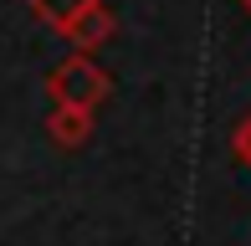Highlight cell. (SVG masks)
Masks as SVG:
<instances>
[{
  "mask_svg": "<svg viewBox=\"0 0 251 246\" xmlns=\"http://www.w3.org/2000/svg\"><path fill=\"white\" fill-rule=\"evenodd\" d=\"M93 123H98V108H72V103H51L47 113V139L56 149H82L93 139Z\"/></svg>",
  "mask_w": 251,
  "mask_h": 246,
  "instance_id": "7a4b0ae2",
  "label": "cell"
},
{
  "mask_svg": "<svg viewBox=\"0 0 251 246\" xmlns=\"http://www.w3.org/2000/svg\"><path fill=\"white\" fill-rule=\"evenodd\" d=\"M26 5H31V16H36L41 26H51L56 36H62V31L72 26V21L93 5V0H26Z\"/></svg>",
  "mask_w": 251,
  "mask_h": 246,
  "instance_id": "277c9868",
  "label": "cell"
},
{
  "mask_svg": "<svg viewBox=\"0 0 251 246\" xmlns=\"http://www.w3.org/2000/svg\"><path fill=\"white\" fill-rule=\"evenodd\" d=\"M113 31H118V16H113L102 0H93V5H87L82 16L62 31V36L72 41V51H98V47H108V41H113Z\"/></svg>",
  "mask_w": 251,
  "mask_h": 246,
  "instance_id": "3957f363",
  "label": "cell"
},
{
  "mask_svg": "<svg viewBox=\"0 0 251 246\" xmlns=\"http://www.w3.org/2000/svg\"><path fill=\"white\" fill-rule=\"evenodd\" d=\"M241 10H246V16H251V0H241Z\"/></svg>",
  "mask_w": 251,
  "mask_h": 246,
  "instance_id": "8992f818",
  "label": "cell"
},
{
  "mask_svg": "<svg viewBox=\"0 0 251 246\" xmlns=\"http://www.w3.org/2000/svg\"><path fill=\"white\" fill-rule=\"evenodd\" d=\"M51 103H72V108H98L102 98L113 93V77L93 62V51H72L56 72L47 77Z\"/></svg>",
  "mask_w": 251,
  "mask_h": 246,
  "instance_id": "6da1fadb",
  "label": "cell"
},
{
  "mask_svg": "<svg viewBox=\"0 0 251 246\" xmlns=\"http://www.w3.org/2000/svg\"><path fill=\"white\" fill-rule=\"evenodd\" d=\"M231 154H236V159H241L246 170H251V113L236 123V133H231Z\"/></svg>",
  "mask_w": 251,
  "mask_h": 246,
  "instance_id": "5b68a950",
  "label": "cell"
}]
</instances>
